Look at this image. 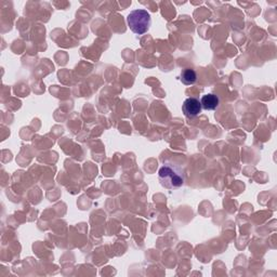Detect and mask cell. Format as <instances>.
<instances>
[{"mask_svg":"<svg viewBox=\"0 0 277 277\" xmlns=\"http://www.w3.org/2000/svg\"><path fill=\"white\" fill-rule=\"evenodd\" d=\"M158 180L165 189L177 190L184 184V173L179 166L165 163L158 171Z\"/></svg>","mask_w":277,"mask_h":277,"instance_id":"1","label":"cell"},{"mask_svg":"<svg viewBox=\"0 0 277 277\" xmlns=\"http://www.w3.org/2000/svg\"><path fill=\"white\" fill-rule=\"evenodd\" d=\"M127 23L134 34L143 35L149 29L152 20H150V14L146 10L137 9L129 13Z\"/></svg>","mask_w":277,"mask_h":277,"instance_id":"2","label":"cell"},{"mask_svg":"<svg viewBox=\"0 0 277 277\" xmlns=\"http://www.w3.org/2000/svg\"><path fill=\"white\" fill-rule=\"evenodd\" d=\"M201 107L200 101L196 98H189L183 102L182 105V111L188 118H194V117L198 116L201 113Z\"/></svg>","mask_w":277,"mask_h":277,"instance_id":"3","label":"cell"},{"mask_svg":"<svg viewBox=\"0 0 277 277\" xmlns=\"http://www.w3.org/2000/svg\"><path fill=\"white\" fill-rule=\"evenodd\" d=\"M200 104L204 110L213 111V110H216V108H218V106H219L220 99H219V97L213 95V94H209V95H206L201 98Z\"/></svg>","mask_w":277,"mask_h":277,"instance_id":"4","label":"cell"},{"mask_svg":"<svg viewBox=\"0 0 277 277\" xmlns=\"http://www.w3.org/2000/svg\"><path fill=\"white\" fill-rule=\"evenodd\" d=\"M181 81L186 86H192L197 81L196 72L192 69H186L181 73Z\"/></svg>","mask_w":277,"mask_h":277,"instance_id":"5","label":"cell"}]
</instances>
